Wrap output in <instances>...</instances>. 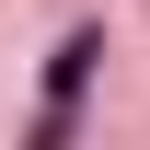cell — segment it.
Wrapping results in <instances>:
<instances>
[{"label":"cell","mask_w":150,"mask_h":150,"mask_svg":"<svg viewBox=\"0 0 150 150\" xmlns=\"http://www.w3.org/2000/svg\"><path fill=\"white\" fill-rule=\"evenodd\" d=\"M104 69V23H81L69 46L46 58V115H35V139H69V104H81V81Z\"/></svg>","instance_id":"6da1fadb"}]
</instances>
